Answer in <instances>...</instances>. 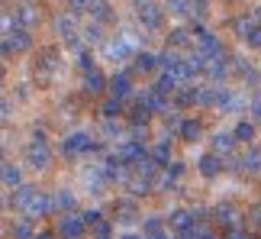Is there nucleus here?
<instances>
[{"label": "nucleus", "instance_id": "obj_1", "mask_svg": "<svg viewBox=\"0 0 261 239\" xmlns=\"http://www.w3.org/2000/svg\"><path fill=\"white\" fill-rule=\"evenodd\" d=\"M26 162L33 165L36 172H42V168L52 165V152H48V146H45L42 136H36L33 142H29V149H26Z\"/></svg>", "mask_w": 261, "mask_h": 239}, {"label": "nucleus", "instance_id": "obj_2", "mask_svg": "<svg viewBox=\"0 0 261 239\" xmlns=\"http://www.w3.org/2000/svg\"><path fill=\"white\" fill-rule=\"evenodd\" d=\"M84 217H62V223H58V233L65 239H84Z\"/></svg>", "mask_w": 261, "mask_h": 239}, {"label": "nucleus", "instance_id": "obj_3", "mask_svg": "<svg viewBox=\"0 0 261 239\" xmlns=\"http://www.w3.org/2000/svg\"><path fill=\"white\" fill-rule=\"evenodd\" d=\"M197 39H200V52H203L210 62L223 55V45H219V39H216L213 33H206V29H197Z\"/></svg>", "mask_w": 261, "mask_h": 239}, {"label": "nucleus", "instance_id": "obj_4", "mask_svg": "<svg viewBox=\"0 0 261 239\" xmlns=\"http://www.w3.org/2000/svg\"><path fill=\"white\" fill-rule=\"evenodd\" d=\"M90 149H97V142H90L87 133H71L65 139V155H77V152H90Z\"/></svg>", "mask_w": 261, "mask_h": 239}, {"label": "nucleus", "instance_id": "obj_5", "mask_svg": "<svg viewBox=\"0 0 261 239\" xmlns=\"http://www.w3.org/2000/svg\"><path fill=\"white\" fill-rule=\"evenodd\" d=\"M29 49V33L26 29H16V33H10L7 36V42H4V55L10 58L13 52H26Z\"/></svg>", "mask_w": 261, "mask_h": 239}, {"label": "nucleus", "instance_id": "obj_6", "mask_svg": "<svg viewBox=\"0 0 261 239\" xmlns=\"http://www.w3.org/2000/svg\"><path fill=\"white\" fill-rule=\"evenodd\" d=\"M48 210H52V201H48V197L42 194V191H36V197H33V201H29V207H26V220H39V217H42V213H48Z\"/></svg>", "mask_w": 261, "mask_h": 239}, {"label": "nucleus", "instance_id": "obj_7", "mask_svg": "<svg viewBox=\"0 0 261 239\" xmlns=\"http://www.w3.org/2000/svg\"><path fill=\"white\" fill-rule=\"evenodd\" d=\"M139 19H142L145 29H158L162 26V10L155 4H139Z\"/></svg>", "mask_w": 261, "mask_h": 239}, {"label": "nucleus", "instance_id": "obj_8", "mask_svg": "<svg viewBox=\"0 0 261 239\" xmlns=\"http://www.w3.org/2000/svg\"><path fill=\"white\" fill-rule=\"evenodd\" d=\"M55 33L65 39V42H74V36H77V23L71 16H55Z\"/></svg>", "mask_w": 261, "mask_h": 239}, {"label": "nucleus", "instance_id": "obj_9", "mask_svg": "<svg viewBox=\"0 0 261 239\" xmlns=\"http://www.w3.org/2000/svg\"><path fill=\"white\" fill-rule=\"evenodd\" d=\"M107 55L123 62V58L133 55V42H129V39H116V42H110V45H107Z\"/></svg>", "mask_w": 261, "mask_h": 239}, {"label": "nucleus", "instance_id": "obj_10", "mask_svg": "<svg viewBox=\"0 0 261 239\" xmlns=\"http://www.w3.org/2000/svg\"><path fill=\"white\" fill-rule=\"evenodd\" d=\"M110 91H113V97H119V101H123V97L133 94V84H129L126 75H116L113 81H110Z\"/></svg>", "mask_w": 261, "mask_h": 239}, {"label": "nucleus", "instance_id": "obj_11", "mask_svg": "<svg viewBox=\"0 0 261 239\" xmlns=\"http://www.w3.org/2000/svg\"><path fill=\"white\" fill-rule=\"evenodd\" d=\"M103 84H107V78L100 75V71H87L84 75V91L87 94H100V91H103Z\"/></svg>", "mask_w": 261, "mask_h": 239}, {"label": "nucleus", "instance_id": "obj_12", "mask_svg": "<svg viewBox=\"0 0 261 239\" xmlns=\"http://www.w3.org/2000/svg\"><path fill=\"white\" fill-rule=\"evenodd\" d=\"M239 168H242V172H248V175H258V172H261V152H258V149H252V152H248L242 162H239Z\"/></svg>", "mask_w": 261, "mask_h": 239}, {"label": "nucleus", "instance_id": "obj_13", "mask_svg": "<svg viewBox=\"0 0 261 239\" xmlns=\"http://www.w3.org/2000/svg\"><path fill=\"white\" fill-rule=\"evenodd\" d=\"M200 172H203L206 178H216L219 172H223V162H219L216 155H203L200 158Z\"/></svg>", "mask_w": 261, "mask_h": 239}, {"label": "nucleus", "instance_id": "obj_14", "mask_svg": "<svg viewBox=\"0 0 261 239\" xmlns=\"http://www.w3.org/2000/svg\"><path fill=\"white\" fill-rule=\"evenodd\" d=\"M236 142H239L236 133H232V136H229V133H216V136H213V152H232Z\"/></svg>", "mask_w": 261, "mask_h": 239}, {"label": "nucleus", "instance_id": "obj_15", "mask_svg": "<svg viewBox=\"0 0 261 239\" xmlns=\"http://www.w3.org/2000/svg\"><path fill=\"white\" fill-rule=\"evenodd\" d=\"M4 184L10 187V191H13V187H23V175H19V168L16 165H4Z\"/></svg>", "mask_w": 261, "mask_h": 239}, {"label": "nucleus", "instance_id": "obj_16", "mask_svg": "<svg viewBox=\"0 0 261 239\" xmlns=\"http://www.w3.org/2000/svg\"><path fill=\"white\" fill-rule=\"evenodd\" d=\"M36 197V187H16V197H13V207L16 210H26L29 201Z\"/></svg>", "mask_w": 261, "mask_h": 239}, {"label": "nucleus", "instance_id": "obj_17", "mask_svg": "<svg viewBox=\"0 0 261 239\" xmlns=\"http://www.w3.org/2000/svg\"><path fill=\"white\" fill-rule=\"evenodd\" d=\"M158 68V58L155 55H148V52H142V55H136V71H155Z\"/></svg>", "mask_w": 261, "mask_h": 239}, {"label": "nucleus", "instance_id": "obj_18", "mask_svg": "<svg viewBox=\"0 0 261 239\" xmlns=\"http://www.w3.org/2000/svg\"><path fill=\"white\" fill-rule=\"evenodd\" d=\"M136 172L139 175H142V178H155V172H158V162H155V158H142V162H136Z\"/></svg>", "mask_w": 261, "mask_h": 239}, {"label": "nucleus", "instance_id": "obj_19", "mask_svg": "<svg viewBox=\"0 0 261 239\" xmlns=\"http://www.w3.org/2000/svg\"><path fill=\"white\" fill-rule=\"evenodd\" d=\"M206 71H210V78H213V81H223V78H226V62H223V55L213 58V62L206 65Z\"/></svg>", "mask_w": 261, "mask_h": 239}, {"label": "nucleus", "instance_id": "obj_20", "mask_svg": "<svg viewBox=\"0 0 261 239\" xmlns=\"http://www.w3.org/2000/svg\"><path fill=\"white\" fill-rule=\"evenodd\" d=\"M168 10H171L174 16H187L190 10H194V0H168Z\"/></svg>", "mask_w": 261, "mask_h": 239}, {"label": "nucleus", "instance_id": "obj_21", "mask_svg": "<svg viewBox=\"0 0 261 239\" xmlns=\"http://www.w3.org/2000/svg\"><path fill=\"white\" fill-rule=\"evenodd\" d=\"M129 191H133V194H148V191H152V178H142V175L133 178V181H129Z\"/></svg>", "mask_w": 261, "mask_h": 239}, {"label": "nucleus", "instance_id": "obj_22", "mask_svg": "<svg viewBox=\"0 0 261 239\" xmlns=\"http://www.w3.org/2000/svg\"><path fill=\"white\" fill-rule=\"evenodd\" d=\"M90 16H97L100 23H107V19H110V7H107V0H94V4H90Z\"/></svg>", "mask_w": 261, "mask_h": 239}, {"label": "nucleus", "instance_id": "obj_23", "mask_svg": "<svg viewBox=\"0 0 261 239\" xmlns=\"http://www.w3.org/2000/svg\"><path fill=\"white\" fill-rule=\"evenodd\" d=\"M180 136H184L187 142H194V139H200V123H194V119L180 123Z\"/></svg>", "mask_w": 261, "mask_h": 239}, {"label": "nucleus", "instance_id": "obj_24", "mask_svg": "<svg viewBox=\"0 0 261 239\" xmlns=\"http://www.w3.org/2000/svg\"><path fill=\"white\" fill-rule=\"evenodd\" d=\"M171 223L177 226V230H187V226H194L197 220H194V213H184V210H177V213H171Z\"/></svg>", "mask_w": 261, "mask_h": 239}, {"label": "nucleus", "instance_id": "obj_25", "mask_svg": "<svg viewBox=\"0 0 261 239\" xmlns=\"http://www.w3.org/2000/svg\"><path fill=\"white\" fill-rule=\"evenodd\" d=\"M55 207H58V210H74V194L58 191V194H55Z\"/></svg>", "mask_w": 261, "mask_h": 239}, {"label": "nucleus", "instance_id": "obj_26", "mask_svg": "<svg viewBox=\"0 0 261 239\" xmlns=\"http://www.w3.org/2000/svg\"><path fill=\"white\" fill-rule=\"evenodd\" d=\"M200 101V91L197 87H190V91H177V104L180 107H190V104H197Z\"/></svg>", "mask_w": 261, "mask_h": 239}, {"label": "nucleus", "instance_id": "obj_27", "mask_svg": "<svg viewBox=\"0 0 261 239\" xmlns=\"http://www.w3.org/2000/svg\"><path fill=\"white\" fill-rule=\"evenodd\" d=\"M236 139H239V142L255 139V126H252V123H239V126H236Z\"/></svg>", "mask_w": 261, "mask_h": 239}, {"label": "nucleus", "instance_id": "obj_28", "mask_svg": "<svg viewBox=\"0 0 261 239\" xmlns=\"http://www.w3.org/2000/svg\"><path fill=\"white\" fill-rule=\"evenodd\" d=\"M10 236H13V239H36V236H33V226H29V223H16L13 230H10Z\"/></svg>", "mask_w": 261, "mask_h": 239}, {"label": "nucleus", "instance_id": "obj_29", "mask_svg": "<svg viewBox=\"0 0 261 239\" xmlns=\"http://www.w3.org/2000/svg\"><path fill=\"white\" fill-rule=\"evenodd\" d=\"M16 19H19L23 26H33V23H36V13H33V7H19V10H16Z\"/></svg>", "mask_w": 261, "mask_h": 239}, {"label": "nucleus", "instance_id": "obj_30", "mask_svg": "<svg viewBox=\"0 0 261 239\" xmlns=\"http://www.w3.org/2000/svg\"><path fill=\"white\" fill-rule=\"evenodd\" d=\"M155 162L158 165H168V162H171V146H168V142H162V146L155 149Z\"/></svg>", "mask_w": 261, "mask_h": 239}, {"label": "nucleus", "instance_id": "obj_31", "mask_svg": "<svg viewBox=\"0 0 261 239\" xmlns=\"http://www.w3.org/2000/svg\"><path fill=\"white\" fill-rule=\"evenodd\" d=\"M84 39H87V42H100V39H103V29H100V23H90V26L84 29Z\"/></svg>", "mask_w": 261, "mask_h": 239}, {"label": "nucleus", "instance_id": "obj_32", "mask_svg": "<svg viewBox=\"0 0 261 239\" xmlns=\"http://www.w3.org/2000/svg\"><path fill=\"white\" fill-rule=\"evenodd\" d=\"M119 110H123V101H119V97H110V101L103 104V113L107 116H119Z\"/></svg>", "mask_w": 261, "mask_h": 239}, {"label": "nucleus", "instance_id": "obj_33", "mask_svg": "<svg viewBox=\"0 0 261 239\" xmlns=\"http://www.w3.org/2000/svg\"><path fill=\"white\" fill-rule=\"evenodd\" d=\"M155 233H165V223L152 217V220H145V239H148V236H155Z\"/></svg>", "mask_w": 261, "mask_h": 239}, {"label": "nucleus", "instance_id": "obj_34", "mask_svg": "<svg viewBox=\"0 0 261 239\" xmlns=\"http://www.w3.org/2000/svg\"><path fill=\"white\" fill-rule=\"evenodd\" d=\"M216 220L219 223H236V210H232V207H219V210H216Z\"/></svg>", "mask_w": 261, "mask_h": 239}, {"label": "nucleus", "instance_id": "obj_35", "mask_svg": "<svg viewBox=\"0 0 261 239\" xmlns=\"http://www.w3.org/2000/svg\"><path fill=\"white\" fill-rule=\"evenodd\" d=\"M242 42H248V45H252V49H261V26H255L252 33H248V36L242 39Z\"/></svg>", "mask_w": 261, "mask_h": 239}, {"label": "nucleus", "instance_id": "obj_36", "mask_svg": "<svg viewBox=\"0 0 261 239\" xmlns=\"http://www.w3.org/2000/svg\"><path fill=\"white\" fill-rule=\"evenodd\" d=\"M171 42H174V45H180V49H184V45H190V36L184 33V29H174V33H171Z\"/></svg>", "mask_w": 261, "mask_h": 239}, {"label": "nucleus", "instance_id": "obj_37", "mask_svg": "<svg viewBox=\"0 0 261 239\" xmlns=\"http://www.w3.org/2000/svg\"><path fill=\"white\" fill-rule=\"evenodd\" d=\"M236 29H239V36H248V33H252V29H255V19H239V23H236Z\"/></svg>", "mask_w": 261, "mask_h": 239}, {"label": "nucleus", "instance_id": "obj_38", "mask_svg": "<svg viewBox=\"0 0 261 239\" xmlns=\"http://www.w3.org/2000/svg\"><path fill=\"white\" fill-rule=\"evenodd\" d=\"M94 236L97 239H110V236H113V230H110V223H97L94 226Z\"/></svg>", "mask_w": 261, "mask_h": 239}, {"label": "nucleus", "instance_id": "obj_39", "mask_svg": "<svg viewBox=\"0 0 261 239\" xmlns=\"http://www.w3.org/2000/svg\"><path fill=\"white\" fill-rule=\"evenodd\" d=\"M84 223H87V226H97V223H103V220H100L97 210H87V213H84Z\"/></svg>", "mask_w": 261, "mask_h": 239}, {"label": "nucleus", "instance_id": "obj_40", "mask_svg": "<svg viewBox=\"0 0 261 239\" xmlns=\"http://www.w3.org/2000/svg\"><path fill=\"white\" fill-rule=\"evenodd\" d=\"M90 4H94V0H71L74 10H90Z\"/></svg>", "mask_w": 261, "mask_h": 239}, {"label": "nucleus", "instance_id": "obj_41", "mask_svg": "<svg viewBox=\"0 0 261 239\" xmlns=\"http://www.w3.org/2000/svg\"><path fill=\"white\" fill-rule=\"evenodd\" d=\"M226 239H248V236H245L242 230H236V226H232V230H229V233H226Z\"/></svg>", "mask_w": 261, "mask_h": 239}, {"label": "nucleus", "instance_id": "obj_42", "mask_svg": "<svg viewBox=\"0 0 261 239\" xmlns=\"http://www.w3.org/2000/svg\"><path fill=\"white\" fill-rule=\"evenodd\" d=\"M252 113H255V119L261 123V101H255V104H252Z\"/></svg>", "mask_w": 261, "mask_h": 239}, {"label": "nucleus", "instance_id": "obj_43", "mask_svg": "<svg viewBox=\"0 0 261 239\" xmlns=\"http://www.w3.org/2000/svg\"><path fill=\"white\" fill-rule=\"evenodd\" d=\"M200 239H216L213 233H206V230H200Z\"/></svg>", "mask_w": 261, "mask_h": 239}, {"label": "nucleus", "instance_id": "obj_44", "mask_svg": "<svg viewBox=\"0 0 261 239\" xmlns=\"http://www.w3.org/2000/svg\"><path fill=\"white\" fill-rule=\"evenodd\" d=\"M255 223L261 226V207H258V210H255Z\"/></svg>", "mask_w": 261, "mask_h": 239}, {"label": "nucleus", "instance_id": "obj_45", "mask_svg": "<svg viewBox=\"0 0 261 239\" xmlns=\"http://www.w3.org/2000/svg\"><path fill=\"white\" fill-rule=\"evenodd\" d=\"M36 239H52V236H45V233H42V236H36Z\"/></svg>", "mask_w": 261, "mask_h": 239}, {"label": "nucleus", "instance_id": "obj_46", "mask_svg": "<svg viewBox=\"0 0 261 239\" xmlns=\"http://www.w3.org/2000/svg\"><path fill=\"white\" fill-rule=\"evenodd\" d=\"M123 239H139V236H123Z\"/></svg>", "mask_w": 261, "mask_h": 239}, {"label": "nucleus", "instance_id": "obj_47", "mask_svg": "<svg viewBox=\"0 0 261 239\" xmlns=\"http://www.w3.org/2000/svg\"><path fill=\"white\" fill-rule=\"evenodd\" d=\"M258 19H261V13H258Z\"/></svg>", "mask_w": 261, "mask_h": 239}]
</instances>
